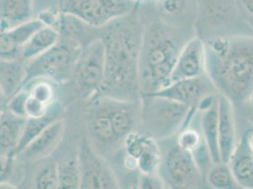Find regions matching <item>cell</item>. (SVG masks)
<instances>
[{"label": "cell", "mask_w": 253, "mask_h": 189, "mask_svg": "<svg viewBox=\"0 0 253 189\" xmlns=\"http://www.w3.org/2000/svg\"><path fill=\"white\" fill-rule=\"evenodd\" d=\"M136 9L102 27L99 37L105 47V71L99 96L130 101L141 99L139 57L144 25Z\"/></svg>", "instance_id": "obj_1"}, {"label": "cell", "mask_w": 253, "mask_h": 189, "mask_svg": "<svg viewBox=\"0 0 253 189\" xmlns=\"http://www.w3.org/2000/svg\"><path fill=\"white\" fill-rule=\"evenodd\" d=\"M206 73L218 94L234 108L253 96V35L232 34L204 40Z\"/></svg>", "instance_id": "obj_2"}, {"label": "cell", "mask_w": 253, "mask_h": 189, "mask_svg": "<svg viewBox=\"0 0 253 189\" xmlns=\"http://www.w3.org/2000/svg\"><path fill=\"white\" fill-rule=\"evenodd\" d=\"M189 29L160 19L144 25L139 57L141 96L168 85L179 52L195 35Z\"/></svg>", "instance_id": "obj_3"}, {"label": "cell", "mask_w": 253, "mask_h": 189, "mask_svg": "<svg viewBox=\"0 0 253 189\" xmlns=\"http://www.w3.org/2000/svg\"><path fill=\"white\" fill-rule=\"evenodd\" d=\"M195 110L167 97L142 95L140 130L157 141L174 137L187 123Z\"/></svg>", "instance_id": "obj_4"}, {"label": "cell", "mask_w": 253, "mask_h": 189, "mask_svg": "<svg viewBox=\"0 0 253 189\" xmlns=\"http://www.w3.org/2000/svg\"><path fill=\"white\" fill-rule=\"evenodd\" d=\"M158 143L162 153L158 174L166 189H195L206 186L195 158L179 147L175 136Z\"/></svg>", "instance_id": "obj_5"}, {"label": "cell", "mask_w": 253, "mask_h": 189, "mask_svg": "<svg viewBox=\"0 0 253 189\" xmlns=\"http://www.w3.org/2000/svg\"><path fill=\"white\" fill-rule=\"evenodd\" d=\"M83 47L84 45L78 40L61 35L60 40L51 48L25 63L27 72L25 84L39 78L57 83L67 81L73 76Z\"/></svg>", "instance_id": "obj_6"}, {"label": "cell", "mask_w": 253, "mask_h": 189, "mask_svg": "<svg viewBox=\"0 0 253 189\" xmlns=\"http://www.w3.org/2000/svg\"><path fill=\"white\" fill-rule=\"evenodd\" d=\"M105 47L100 37L84 46L73 72L75 87L84 99L99 96L104 80Z\"/></svg>", "instance_id": "obj_7"}, {"label": "cell", "mask_w": 253, "mask_h": 189, "mask_svg": "<svg viewBox=\"0 0 253 189\" xmlns=\"http://www.w3.org/2000/svg\"><path fill=\"white\" fill-rule=\"evenodd\" d=\"M135 0H60V11L99 29L134 11Z\"/></svg>", "instance_id": "obj_8"}, {"label": "cell", "mask_w": 253, "mask_h": 189, "mask_svg": "<svg viewBox=\"0 0 253 189\" xmlns=\"http://www.w3.org/2000/svg\"><path fill=\"white\" fill-rule=\"evenodd\" d=\"M87 129L92 146L105 157L122 149L124 142L118 137L113 122L110 97L97 96L89 110L87 117Z\"/></svg>", "instance_id": "obj_9"}, {"label": "cell", "mask_w": 253, "mask_h": 189, "mask_svg": "<svg viewBox=\"0 0 253 189\" xmlns=\"http://www.w3.org/2000/svg\"><path fill=\"white\" fill-rule=\"evenodd\" d=\"M78 160L81 168V189H115L120 188L118 178L106 161V158L95 150L90 140L84 137L81 143Z\"/></svg>", "instance_id": "obj_10"}, {"label": "cell", "mask_w": 253, "mask_h": 189, "mask_svg": "<svg viewBox=\"0 0 253 189\" xmlns=\"http://www.w3.org/2000/svg\"><path fill=\"white\" fill-rule=\"evenodd\" d=\"M216 94H218L217 90L206 73L197 78L172 82L158 91L148 94L167 97L196 109L205 98Z\"/></svg>", "instance_id": "obj_11"}, {"label": "cell", "mask_w": 253, "mask_h": 189, "mask_svg": "<svg viewBox=\"0 0 253 189\" xmlns=\"http://www.w3.org/2000/svg\"><path fill=\"white\" fill-rule=\"evenodd\" d=\"M122 149L135 161L140 174L158 173L162 153L156 139L136 130L127 136Z\"/></svg>", "instance_id": "obj_12"}, {"label": "cell", "mask_w": 253, "mask_h": 189, "mask_svg": "<svg viewBox=\"0 0 253 189\" xmlns=\"http://www.w3.org/2000/svg\"><path fill=\"white\" fill-rule=\"evenodd\" d=\"M206 74L204 40L193 36L183 46L169 78V84Z\"/></svg>", "instance_id": "obj_13"}, {"label": "cell", "mask_w": 253, "mask_h": 189, "mask_svg": "<svg viewBox=\"0 0 253 189\" xmlns=\"http://www.w3.org/2000/svg\"><path fill=\"white\" fill-rule=\"evenodd\" d=\"M44 26L39 18L0 31V60H17L21 57L23 47L32 35Z\"/></svg>", "instance_id": "obj_14"}, {"label": "cell", "mask_w": 253, "mask_h": 189, "mask_svg": "<svg viewBox=\"0 0 253 189\" xmlns=\"http://www.w3.org/2000/svg\"><path fill=\"white\" fill-rule=\"evenodd\" d=\"M218 107V147L220 162L228 163L238 141L236 132L235 108L223 94H217Z\"/></svg>", "instance_id": "obj_15"}, {"label": "cell", "mask_w": 253, "mask_h": 189, "mask_svg": "<svg viewBox=\"0 0 253 189\" xmlns=\"http://www.w3.org/2000/svg\"><path fill=\"white\" fill-rule=\"evenodd\" d=\"M217 94H213L205 98L197 108L201 134L213 164L220 162L218 147Z\"/></svg>", "instance_id": "obj_16"}, {"label": "cell", "mask_w": 253, "mask_h": 189, "mask_svg": "<svg viewBox=\"0 0 253 189\" xmlns=\"http://www.w3.org/2000/svg\"><path fill=\"white\" fill-rule=\"evenodd\" d=\"M63 131V120L58 119L54 121L35 137L18 155H20L23 160L30 162L48 157L62 141Z\"/></svg>", "instance_id": "obj_17"}, {"label": "cell", "mask_w": 253, "mask_h": 189, "mask_svg": "<svg viewBox=\"0 0 253 189\" xmlns=\"http://www.w3.org/2000/svg\"><path fill=\"white\" fill-rule=\"evenodd\" d=\"M228 164L239 189H253V150L246 133L238 139Z\"/></svg>", "instance_id": "obj_18"}, {"label": "cell", "mask_w": 253, "mask_h": 189, "mask_svg": "<svg viewBox=\"0 0 253 189\" xmlns=\"http://www.w3.org/2000/svg\"><path fill=\"white\" fill-rule=\"evenodd\" d=\"M26 119L16 116L6 107L0 116V156H6L14 153L22 133Z\"/></svg>", "instance_id": "obj_19"}, {"label": "cell", "mask_w": 253, "mask_h": 189, "mask_svg": "<svg viewBox=\"0 0 253 189\" xmlns=\"http://www.w3.org/2000/svg\"><path fill=\"white\" fill-rule=\"evenodd\" d=\"M26 75V63L21 59L0 60V89L6 101L23 88Z\"/></svg>", "instance_id": "obj_20"}, {"label": "cell", "mask_w": 253, "mask_h": 189, "mask_svg": "<svg viewBox=\"0 0 253 189\" xmlns=\"http://www.w3.org/2000/svg\"><path fill=\"white\" fill-rule=\"evenodd\" d=\"M61 113H62L61 104L58 101H53L52 103L48 106V109L43 116L27 118L23 133H22L21 138L14 150L15 156L18 155L22 150L27 147L39 134H41L46 127L49 126L54 121L58 120Z\"/></svg>", "instance_id": "obj_21"}, {"label": "cell", "mask_w": 253, "mask_h": 189, "mask_svg": "<svg viewBox=\"0 0 253 189\" xmlns=\"http://www.w3.org/2000/svg\"><path fill=\"white\" fill-rule=\"evenodd\" d=\"M60 38L61 34L55 28L44 25L23 47L20 59L24 63L31 61L51 48Z\"/></svg>", "instance_id": "obj_22"}, {"label": "cell", "mask_w": 253, "mask_h": 189, "mask_svg": "<svg viewBox=\"0 0 253 189\" xmlns=\"http://www.w3.org/2000/svg\"><path fill=\"white\" fill-rule=\"evenodd\" d=\"M33 0H0V23L3 30L32 19Z\"/></svg>", "instance_id": "obj_23"}, {"label": "cell", "mask_w": 253, "mask_h": 189, "mask_svg": "<svg viewBox=\"0 0 253 189\" xmlns=\"http://www.w3.org/2000/svg\"><path fill=\"white\" fill-rule=\"evenodd\" d=\"M204 181L206 186L213 189H239L233 178L232 170L228 163L212 164L207 170Z\"/></svg>", "instance_id": "obj_24"}, {"label": "cell", "mask_w": 253, "mask_h": 189, "mask_svg": "<svg viewBox=\"0 0 253 189\" xmlns=\"http://www.w3.org/2000/svg\"><path fill=\"white\" fill-rule=\"evenodd\" d=\"M57 165L59 176V189H81L82 175L78 156L64 159L62 162L57 163Z\"/></svg>", "instance_id": "obj_25"}, {"label": "cell", "mask_w": 253, "mask_h": 189, "mask_svg": "<svg viewBox=\"0 0 253 189\" xmlns=\"http://www.w3.org/2000/svg\"><path fill=\"white\" fill-rule=\"evenodd\" d=\"M33 185L38 189H59L57 163L48 162L38 168L33 178Z\"/></svg>", "instance_id": "obj_26"}, {"label": "cell", "mask_w": 253, "mask_h": 189, "mask_svg": "<svg viewBox=\"0 0 253 189\" xmlns=\"http://www.w3.org/2000/svg\"><path fill=\"white\" fill-rule=\"evenodd\" d=\"M50 80L39 78L34 79L28 84H32V87L27 89L30 94L36 99L40 100L46 105H50L54 100V89Z\"/></svg>", "instance_id": "obj_27"}, {"label": "cell", "mask_w": 253, "mask_h": 189, "mask_svg": "<svg viewBox=\"0 0 253 189\" xmlns=\"http://www.w3.org/2000/svg\"><path fill=\"white\" fill-rule=\"evenodd\" d=\"M29 95V91L23 87L16 94H13L6 102V108L16 116L27 118L26 116V100Z\"/></svg>", "instance_id": "obj_28"}, {"label": "cell", "mask_w": 253, "mask_h": 189, "mask_svg": "<svg viewBox=\"0 0 253 189\" xmlns=\"http://www.w3.org/2000/svg\"><path fill=\"white\" fill-rule=\"evenodd\" d=\"M234 2L239 18L253 32V0H234Z\"/></svg>", "instance_id": "obj_29"}, {"label": "cell", "mask_w": 253, "mask_h": 189, "mask_svg": "<svg viewBox=\"0 0 253 189\" xmlns=\"http://www.w3.org/2000/svg\"><path fill=\"white\" fill-rule=\"evenodd\" d=\"M48 106L41 102L40 100L36 99L32 94L28 95V98L26 100V116L27 118H32V117H39L42 116L46 113Z\"/></svg>", "instance_id": "obj_30"}, {"label": "cell", "mask_w": 253, "mask_h": 189, "mask_svg": "<svg viewBox=\"0 0 253 189\" xmlns=\"http://www.w3.org/2000/svg\"><path fill=\"white\" fill-rule=\"evenodd\" d=\"M137 188L144 189H166V186L158 173L140 174L138 179Z\"/></svg>", "instance_id": "obj_31"}, {"label": "cell", "mask_w": 253, "mask_h": 189, "mask_svg": "<svg viewBox=\"0 0 253 189\" xmlns=\"http://www.w3.org/2000/svg\"><path fill=\"white\" fill-rule=\"evenodd\" d=\"M15 156L14 153H11L6 156H0V183L5 178L11 170L12 158Z\"/></svg>", "instance_id": "obj_32"}, {"label": "cell", "mask_w": 253, "mask_h": 189, "mask_svg": "<svg viewBox=\"0 0 253 189\" xmlns=\"http://www.w3.org/2000/svg\"><path fill=\"white\" fill-rule=\"evenodd\" d=\"M245 133H246V135H247L248 142H249L250 146H251L252 149L253 150V128H250V129L247 130Z\"/></svg>", "instance_id": "obj_33"}, {"label": "cell", "mask_w": 253, "mask_h": 189, "mask_svg": "<svg viewBox=\"0 0 253 189\" xmlns=\"http://www.w3.org/2000/svg\"><path fill=\"white\" fill-rule=\"evenodd\" d=\"M4 99H6V98H5L4 94H3L2 91H1V89H0V103H1V102H2V100H4Z\"/></svg>", "instance_id": "obj_34"}, {"label": "cell", "mask_w": 253, "mask_h": 189, "mask_svg": "<svg viewBox=\"0 0 253 189\" xmlns=\"http://www.w3.org/2000/svg\"><path fill=\"white\" fill-rule=\"evenodd\" d=\"M250 105H252V107H253V104H250ZM251 117H252V118H251V119H252V122H253V113H252V115H251Z\"/></svg>", "instance_id": "obj_35"}, {"label": "cell", "mask_w": 253, "mask_h": 189, "mask_svg": "<svg viewBox=\"0 0 253 189\" xmlns=\"http://www.w3.org/2000/svg\"><path fill=\"white\" fill-rule=\"evenodd\" d=\"M249 104H253V98H252V99H251V101H250V103H249Z\"/></svg>", "instance_id": "obj_36"}, {"label": "cell", "mask_w": 253, "mask_h": 189, "mask_svg": "<svg viewBox=\"0 0 253 189\" xmlns=\"http://www.w3.org/2000/svg\"><path fill=\"white\" fill-rule=\"evenodd\" d=\"M155 1H161V0H155Z\"/></svg>", "instance_id": "obj_37"}, {"label": "cell", "mask_w": 253, "mask_h": 189, "mask_svg": "<svg viewBox=\"0 0 253 189\" xmlns=\"http://www.w3.org/2000/svg\"><path fill=\"white\" fill-rule=\"evenodd\" d=\"M135 1H136V0H135Z\"/></svg>", "instance_id": "obj_38"}]
</instances>
